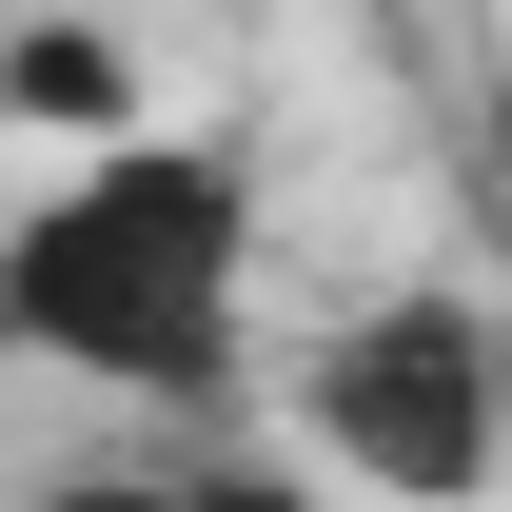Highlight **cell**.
<instances>
[{"label":"cell","instance_id":"cell-1","mask_svg":"<svg viewBox=\"0 0 512 512\" xmlns=\"http://www.w3.org/2000/svg\"><path fill=\"white\" fill-rule=\"evenodd\" d=\"M256 178L237 138H99L40 217H0V335L99 394H217L237 375Z\"/></svg>","mask_w":512,"mask_h":512},{"label":"cell","instance_id":"cell-2","mask_svg":"<svg viewBox=\"0 0 512 512\" xmlns=\"http://www.w3.org/2000/svg\"><path fill=\"white\" fill-rule=\"evenodd\" d=\"M296 414H316V453L355 473V493L394 512H473L512 473V316L493 296H375V316H335L316 355H296Z\"/></svg>","mask_w":512,"mask_h":512},{"label":"cell","instance_id":"cell-3","mask_svg":"<svg viewBox=\"0 0 512 512\" xmlns=\"http://www.w3.org/2000/svg\"><path fill=\"white\" fill-rule=\"evenodd\" d=\"M0 119H79V138H119L138 79H119V40H99V20H20V40H0Z\"/></svg>","mask_w":512,"mask_h":512},{"label":"cell","instance_id":"cell-4","mask_svg":"<svg viewBox=\"0 0 512 512\" xmlns=\"http://www.w3.org/2000/svg\"><path fill=\"white\" fill-rule=\"evenodd\" d=\"M20 512H197L178 473H60V493H20Z\"/></svg>","mask_w":512,"mask_h":512},{"label":"cell","instance_id":"cell-5","mask_svg":"<svg viewBox=\"0 0 512 512\" xmlns=\"http://www.w3.org/2000/svg\"><path fill=\"white\" fill-rule=\"evenodd\" d=\"M178 493H197V512H316L296 473H178Z\"/></svg>","mask_w":512,"mask_h":512},{"label":"cell","instance_id":"cell-6","mask_svg":"<svg viewBox=\"0 0 512 512\" xmlns=\"http://www.w3.org/2000/svg\"><path fill=\"white\" fill-rule=\"evenodd\" d=\"M0 40H20V0H0Z\"/></svg>","mask_w":512,"mask_h":512},{"label":"cell","instance_id":"cell-7","mask_svg":"<svg viewBox=\"0 0 512 512\" xmlns=\"http://www.w3.org/2000/svg\"><path fill=\"white\" fill-rule=\"evenodd\" d=\"M493 316H512V296H493Z\"/></svg>","mask_w":512,"mask_h":512}]
</instances>
